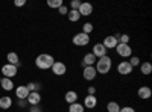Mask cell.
Listing matches in <instances>:
<instances>
[{
    "mask_svg": "<svg viewBox=\"0 0 152 112\" xmlns=\"http://www.w3.org/2000/svg\"><path fill=\"white\" fill-rule=\"evenodd\" d=\"M53 64H55V59H53L52 55H49V53L38 55L37 59H35V65L40 70H49V68H52Z\"/></svg>",
    "mask_w": 152,
    "mask_h": 112,
    "instance_id": "obj_1",
    "label": "cell"
},
{
    "mask_svg": "<svg viewBox=\"0 0 152 112\" xmlns=\"http://www.w3.org/2000/svg\"><path fill=\"white\" fill-rule=\"evenodd\" d=\"M26 100H18V106H26Z\"/></svg>",
    "mask_w": 152,
    "mask_h": 112,
    "instance_id": "obj_36",
    "label": "cell"
},
{
    "mask_svg": "<svg viewBox=\"0 0 152 112\" xmlns=\"http://www.w3.org/2000/svg\"><path fill=\"white\" fill-rule=\"evenodd\" d=\"M96 76H97V71H96L94 67H84L82 77H84L85 80H88V82H90V80H94Z\"/></svg>",
    "mask_w": 152,
    "mask_h": 112,
    "instance_id": "obj_9",
    "label": "cell"
},
{
    "mask_svg": "<svg viewBox=\"0 0 152 112\" xmlns=\"http://www.w3.org/2000/svg\"><path fill=\"white\" fill-rule=\"evenodd\" d=\"M67 17H69V20H70V21H73V23H76V21H78V20L81 18L79 12H78V11H75V9H70V11H69Z\"/></svg>",
    "mask_w": 152,
    "mask_h": 112,
    "instance_id": "obj_24",
    "label": "cell"
},
{
    "mask_svg": "<svg viewBox=\"0 0 152 112\" xmlns=\"http://www.w3.org/2000/svg\"><path fill=\"white\" fill-rule=\"evenodd\" d=\"M137 95L140 97L142 100H148V98L152 95V90L149 88V86H142V88H138Z\"/></svg>",
    "mask_w": 152,
    "mask_h": 112,
    "instance_id": "obj_15",
    "label": "cell"
},
{
    "mask_svg": "<svg viewBox=\"0 0 152 112\" xmlns=\"http://www.w3.org/2000/svg\"><path fill=\"white\" fill-rule=\"evenodd\" d=\"M41 111H43V109L40 108V105H37V106H32L29 112H41Z\"/></svg>",
    "mask_w": 152,
    "mask_h": 112,
    "instance_id": "obj_35",
    "label": "cell"
},
{
    "mask_svg": "<svg viewBox=\"0 0 152 112\" xmlns=\"http://www.w3.org/2000/svg\"><path fill=\"white\" fill-rule=\"evenodd\" d=\"M111 67H113V61L107 55V56H102V58H99L96 61V67L94 68H96L97 74H108L110 70H111Z\"/></svg>",
    "mask_w": 152,
    "mask_h": 112,
    "instance_id": "obj_2",
    "label": "cell"
},
{
    "mask_svg": "<svg viewBox=\"0 0 152 112\" xmlns=\"http://www.w3.org/2000/svg\"><path fill=\"white\" fill-rule=\"evenodd\" d=\"M88 95H96V88L94 86H88Z\"/></svg>",
    "mask_w": 152,
    "mask_h": 112,
    "instance_id": "obj_34",
    "label": "cell"
},
{
    "mask_svg": "<svg viewBox=\"0 0 152 112\" xmlns=\"http://www.w3.org/2000/svg\"><path fill=\"white\" fill-rule=\"evenodd\" d=\"M14 5L15 6H24V5H26V0H15V2H14Z\"/></svg>",
    "mask_w": 152,
    "mask_h": 112,
    "instance_id": "obj_32",
    "label": "cell"
},
{
    "mask_svg": "<svg viewBox=\"0 0 152 112\" xmlns=\"http://www.w3.org/2000/svg\"><path fill=\"white\" fill-rule=\"evenodd\" d=\"M0 82H2V77H0Z\"/></svg>",
    "mask_w": 152,
    "mask_h": 112,
    "instance_id": "obj_37",
    "label": "cell"
},
{
    "mask_svg": "<svg viewBox=\"0 0 152 112\" xmlns=\"http://www.w3.org/2000/svg\"><path fill=\"white\" fill-rule=\"evenodd\" d=\"M120 105L117 103V102H110L108 105H107V111L108 112H120Z\"/></svg>",
    "mask_w": 152,
    "mask_h": 112,
    "instance_id": "obj_23",
    "label": "cell"
},
{
    "mask_svg": "<svg viewBox=\"0 0 152 112\" xmlns=\"http://www.w3.org/2000/svg\"><path fill=\"white\" fill-rule=\"evenodd\" d=\"M132 67H131V64L128 61H122L120 64L117 65V73L119 74H122V76H128V74H131L132 73Z\"/></svg>",
    "mask_w": 152,
    "mask_h": 112,
    "instance_id": "obj_7",
    "label": "cell"
},
{
    "mask_svg": "<svg viewBox=\"0 0 152 112\" xmlns=\"http://www.w3.org/2000/svg\"><path fill=\"white\" fill-rule=\"evenodd\" d=\"M26 86H28L29 92H38V91H40V88H41V85L38 83V82H31V83H28Z\"/></svg>",
    "mask_w": 152,
    "mask_h": 112,
    "instance_id": "obj_25",
    "label": "cell"
},
{
    "mask_svg": "<svg viewBox=\"0 0 152 112\" xmlns=\"http://www.w3.org/2000/svg\"><path fill=\"white\" fill-rule=\"evenodd\" d=\"M82 106L87 108V109H94L97 106V97L96 95H87L84 98V105Z\"/></svg>",
    "mask_w": 152,
    "mask_h": 112,
    "instance_id": "obj_13",
    "label": "cell"
},
{
    "mask_svg": "<svg viewBox=\"0 0 152 112\" xmlns=\"http://www.w3.org/2000/svg\"><path fill=\"white\" fill-rule=\"evenodd\" d=\"M107 48H105V46L102 44V43H97V44H94L93 46V50H91V53L94 55V58L97 59V58H102V56H107Z\"/></svg>",
    "mask_w": 152,
    "mask_h": 112,
    "instance_id": "obj_8",
    "label": "cell"
},
{
    "mask_svg": "<svg viewBox=\"0 0 152 112\" xmlns=\"http://www.w3.org/2000/svg\"><path fill=\"white\" fill-rule=\"evenodd\" d=\"M26 102H28L31 106L40 105V102H41V95H40V92H29V95H28V98H26Z\"/></svg>",
    "mask_w": 152,
    "mask_h": 112,
    "instance_id": "obj_14",
    "label": "cell"
},
{
    "mask_svg": "<svg viewBox=\"0 0 152 112\" xmlns=\"http://www.w3.org/2000/svg\"><path fill=\"white\" fill-rule=\"evenodd\" d=\"M85 111V108L81 105V103H72V105H69V112H84Z\"/></svg>",
    "mask_w": 152,
    "mask_h": 112,
    "instance_id": "obj_22",
    "label": "cell"
},
{
    "mask_svg": "<svg viewBox=\"0 0 152 112\" xmlns=\"http://www.w3.org/2000/svg\"><path fill=\"white\" fill-rule=\"evenodd\" d=\"M78 12H79V15L82 17H88V15H91V12H93V5L91 3H81V6L78 8Z\"/></svg>",
    "mask_w": 152,
    "mask_h": 112,
    "instance_id": "obj_12",
    "label": "cell"
},
{
    "mask_svg": "<svg viewBox=\"0 0 152 112\" xmlns=\"http://www.w3.org/2000/svg\"><path fill=\"white\" fill-rule=\"evenodd\" d=\"M116 52H117V55L119 56H122V58H129L131 55H132V48H131V46L129 44H117L116 46Z\"/></svg>",
    "mask_w": 152,
    "mask_h": 112,
    "instance_id": "obj_4",
    "label": "cell"
},
{
    "mask_svg": "<svg viewBox=\"0 0 152 112\" xmlns=\"http://www.w3.org/2000/svg\"><path fill=\"white\" fill-rule=\"evenodd\" d=\"M64 98H66V102L69 105L76 103V102H78V92H76V91H67L66 95H64Z\"/></svg>",
    "mask_w": 152,
    "mask_h": 112,
    "instance_id": "obj_19",
    "label": "cell"
},
{
    "mask_svg": "<svg viewBox=\"0 0 152 112\" xmlns=\"http://www.w3.org/2000/svg\"><path fill=\"white\" fill-rule=\"evenodd\" d=\"M28 95H29V90H28L26 85H20L15 88V97L18 100H26Z\"/></svg>",
    "mask_w": 152,
    "mask_h": 112,
    "instance_id": "obj_11",
    "label": "cell"
},
{
    "mask_svg": "<svg viewBox=\"0 0 152 112\" xmlns=\"http://www.w3.org/2000/svg\"><path fill=\"white\" fill-rule=\"evenodd\" d=\"M82 2H79V0H73V2L70 3V9H75V11H78V8L81 6Z\"/></svg>",
    "mask_w": 152,
    "mask_h": 112,
    "instance_id": "obj_30",
    "label": "cell"
},
{
    "mask_svg": "<svg viewBox=\"0 0 152 112\" xmlns=\"http://www.w3.org/2000/svg\"><path fill=\"white\" fill-rule=\"evenodd\" d=\"M129 58H131V59H129L128 62L131 64V67H132V68L140 65V58H138V56H129Z\"/></svg>",
    "mask_w": 152,
    "mask_h": 112,
    "instance_id": "obj_29",
    "label": "cell"
},
{
    "mask_svg": "<svg viewBox=\"0 0 152 112\" xmlns=\"http://www.w3.org/2000/svg\"><path fill=\"white\" fill-rule=\"evenodd\" d=\"M58 12H59L61 15H67V14H69V8H67L66 5H62L61 8H58Z\"/></svg>",
    "mask_w": 152,
    "mask_h": 112,
    "instance_id": "obj_31",
    "label": "cell"
},
{
    "mask_svg": "<svg viewBox=\"0 0 152 112\" xmlns=\"http://www.w3.org/2000/svg\"><path fill=\"white\" fill-rule=\"evenodd\" d=\"M52 73L55 74V76H64L66 71H67V67L64 62H61V61H55V64L52 65Z\"/></svg>",
    "mask_w": 152,
    "mask_h": 112,
    "instance_id": "obj_5",
    "label": "cell"
},
{
    "mask_svg": "<svg viewBox=\"0 0 152 112\" xmlns=\"http://www.w3.org/2000/svg\"><path fill=\"white\" fill-rule=\"evenodd\" d=\"M0 85H2V88H3L5 91H12V90H14V82H12V79L3 77L2 82H0Z\"/></svg>",
    "mask_w": 152,
    "mask_h": 112,
    "instance_id": "obj_20",
    "label": "cell"
},
{
    "mask_svg": "<svg viewBox=\"0 0 152 112\" xmlns=\"http://www.w3.org/2000/svg\"><path fill=\"white\" fill-rule=\"evenodd\" d=\"M93 29H94V26H93L91 23H85L84 26H82V32L87 33V35H90V33L93 32Z\"/></svg>",
    "mask_w": 152,
    "mask_h": 112,
    "instance_id": "obj_27",
    "label": "cell"
},
{
    "mask_svg": "<svg viewBox=\"0 0 152 112\" xmlns=\"http://www.w3.org/2000/svg\"><path fill=\"white\" fill-rule=\"evenodd\" d=\"M72 41H73L75 46L84 47V46H87V44H90V35H87V33H84V32H79V33H76V35L73 36Z\"/></svg>",
    "mask_w": 152,
    "mask_h": 112,
    "instance_id": "obj_3",
    "label": "cell"
},
{
    "mask_svg": "<svg viewBox=\"0 0 152 112\" xmlns=\"http://www.w3.org/2000/svg\"><path fill=\"white\" fill-rule=\"evenodd\" d=\"M17 67L15 65H11V64H5L3 67H2V74L5 77H8V79H12L14 76H17Z\"/></svg>",
    "mask_w": 152,
    "mask_h": 112,
    "instance_id": "obj_6",
    "label": "cell"
},
{
    "mask_svg": "<svg viewBox=\"0 0 152 112\" xmlns=\"http://www.w3.org/2000/svg\"><path fill=\"white\" fill-rule=\"evenodd\" d=\"M120 112H135L131 106H125V108H120Z\"/></svg>",
    "mask_w": 152,
    "mask_h": 112,
    "instance_id": "obj_33",
    "label": "cell"
},
{
    "mask_svg": "<svg viewBox=\"0 0 152 112\" xmlns=\"http://www.w3.org/2000/svg\"><path fill=\"white\" fill-rule=\"evenodd\" d=\"M6 59H8V64H11V65H15L17 68L20 67V59H18V55H17V53H14V52L8 53Z\"/></svg>",
    "mask_w": 152,
    "mask_h": 112,
    "instance_id": "obj_17",
    "label": "cell"
},
{
    "mask_svg": "<svg viewBox=\"0 0 152 112\" xmlns=\"http://www.w3.org/2000/svg\"><path fill=\"white\" fill-rule=\"evenodd\" d=\"M96 61H97V59L94 58L93 53H87V55L84 56V59H82V65H84V67H94Z\"/></svg>",
    "mask_w": 152,
    "mask_h": 112,
    "instance_id": "obj_16",
    "label": "cell"
},
{
    "mask_svg": "<svg viewBox=\"0 0 152 112\" xmlns=\"http://www.w3.org/2000/svg\"><path fill=\"white\" fill-rule=\"evenodd\" d=\"M129 38H131V36L126 35V33H122V35L117 36V40H119L120 44H128V43H129Z\"/></svg>",
    "mask_w": 152,
    "mask_h": 112,
    "instance_id": "obj_28",
    "label": "cell"
},
{
    "mask_svg": "<svg viewBox=\"0 0 152 112\" xmlns=\"http://www.w3.org/2000/svg\"><path fill=\"white\" fill-rule=\"evenodd\" d=\"M117 36H119V35H110V36H105V40H104L102 44L105 46L107 50H108V48H116V46L119 44Z\"/></svg>",
    "mask_w": 152,
    "mask_h": 112,
    "instance_id": "obj_10",
    "label": "cell"
},
{
    "mask_svg": "<svg viewBox=\"0 0 152 112\" xmlns=\"http://www.w3.org/2000/svg\"><path fill=\"white\" fill-rule=\"evenodd\" d=\"M12 106V98L9 95L0 97V109H9Z\"/></svg>",
    "mask_w": 152,
    "mask_h": 112,
    "instance_id": "obj_18",
    "label": "cell"
},
{
    "mask_svg": "<svg viewBox=\"0 0 152 112\" xmlns=\"http://www.w3.org/2000/svg\"><path fill=\"white\" fill-rule=\"evenodd\" d=\"M62 5H64V3H62V0H47V6L49 8H61Z\"/></svg>",
    "mask_w": 152,
    "mask_h": 112,
    "instance_id": "obj_26",
    "label": "cell"
},
{
    "mask_svg": "<svg viewBox=\"0 0 152 112\" xmlns=\"http://www.w3.org/2000/svg\"><path fill=\"white\" fill-rule=\"evenodd\" d=\"M138 67H140V71H142V74H145V76H149V74L152 73V64L151 62H143V64H140Z\"/></svg>",
    "mask_w": 152,
    "mask_h": 112,
    "instance_id": "obj_21",
    "label": "cell"
}]
</instances>
